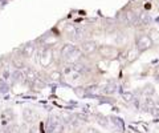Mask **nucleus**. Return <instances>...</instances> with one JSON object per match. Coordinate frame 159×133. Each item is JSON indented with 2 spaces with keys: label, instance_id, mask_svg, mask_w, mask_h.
I'll list each match as a JSON object with an SVG mask.
<instances>
[{
  "label": "nucleus",
  "instance_id": "1",
  "mask_svg": "<svg viewBox=\"0 0 159 133\" xmlns=\"http://www.w3.org/2000/svg\"><path fill=\"white\" fill-rule=\"evenodd\" d=\"M152 47V39L147 35H141L137 39V49L139 52H145Z\"/></svg>",
  "mask_w": 159,
  "mask_h": 133
},
{
  "label": "nucleus",
  "instance_id": "2",
  "mask_svg": "<svg viewBox=\"0 0 159 133\" xmlns=\"http://www.w3.org/2000/svg\"><path fill=\"white\" fill-rule=\"evenodd\" d=\"M39 61L41 64V67L47 68L48 65H51L52 61H53V52L52 49H43L41 52H40V56H39Z\"/></svg>",
  "mask_w": 159,
  "mask_h": 133
},
{
  "label": "nucleus",
  "instance_id": "3",
  "mask_svg": "<svg viewBox=\"0 0 159 133\" xmlns=\"http://www.w3.org/2000/svg\"><path fill=\"white\" fill-rule=\"evenodd\" d=\"M99 55L105 59H114L118 56V49L111 45H101L98 48Z\"/></svg>",
  "mask_w": 159,
  "mask_h": 133
},
{
  "label": "nucleus",
  "instance_id": "4",
  "mask_svg": "<svg viewBox=\"0 0 159 133\" xmlns=\"http://www.w3.org/2000/svg\"><path fill=\"white\" fill-rule=\"evenodd\" d=\"M81 49H82V52H85V53H94L98 49V47H97L96 41L85 40V41L81 43Z\"/></svg>",
  "mask_w": 159,
  "mask_h": 133
},
{
  "label": "nucleus",
  "instance_id": "5",
  "mask_svg": "<svg viewBox=\"0 0 159 133\" xmlns=\"http://www.w3.org/2000/svg\"><path fill=\"white\" fill-rule=\"evenodd\" d=\"M34 52H36V45H33V43H28L21 49V56L24 59H29L34 55Z\"/></svg>",
  "mask_w": 159,
  "mask_h": 133
},
{
  "label": "nucleus",
  "instance_id": "6",
  "mask_svg": "<svg viewBox=\"0 0 159 133\" xmlns=\"http://www.w3.org/2000/svg\"><path fill=\"white\" fill-rule=\"evenodd\" d=\"M81 56H82V52L80 51L78 48L74 47L73 51H72V52L66 56V60H68L69 63H70V64H74V63H77V61L80 60V57H81Z\"/></svg>",
  "mask_w": 159,
  "mask_h": 133
},
{
  "label": "nucleus",
  "instance_id": "7",
  "mask_svg": "<svg viewBox=\"0 0 159 133\" xmlns=\"http://www.w3.org/2000/svg\"><path fill=\"white\" fill-rule=\"evenodd\" d=\"M36 78H37V72L34 71L33 68H27L25 72H24V80L32 84Z\"/></svg>",
  "mask_w": 159,
  "mask_h": 133
},
{
  "label": "nucleus",
  "instance_id": "8",
  "mask_svg": "<svg viewBox=\"0 0 159 133\" xmlns=\"http://www.w3.org/2000/svg\"><path fill=\"white\" fill-rule=\"evenodd\" d=\"M23 116H24V120H25L27 122H33V121H36V119H37L36 113H34L32 109H24L23 111Z\"/></svg>",
  "mask_w": 159,
  "mask_h": 133
},
{
  "label": "nucleus",
  "instance_id": "9",
  "mask_svg": "<svg viewBox=\"0 0 159 133\" xmlns=\"http://www.w3.org/2000/svg\"><path fill=\"white\" fill-rule=\"evenodd\" d=\"M125 19H126V21L129 24H135L138 21V13L135 11H127L126 15H125Z\"/></svg>",
  "mask_w": 159,
  "mask_h": 133
},
{
  "label": "nucleus",
  "instance_id": "10",
  "mask_svg": "<svg viewBox=\"0 0 159 133\" xmlns=\"http://www.w3.org/2000/svg\"><path fill=\"white\" fill-rule=\"evenodd\" d=\"M141 26H148V24L151 23V17L148 16V13H145V12H142L141 15H138V21Z\"/></svg>",
  "mask_w": 159,
  "mask_h": 133
},
{
  "label": "nucleus",
  "instance_id": "11",
  "mask_svg": "<svg viewBox=\"0 0 159 133\" xmlns=\"http://www.w3.org/2000/svg\"><path fill=\"white\" fill-rule=\"evenodd\" d=\"M2 120L4 122H9L13 120V111L12 109H6L2 113Z\"/></svg>",
  "mask_w": 159,
  "mask_h": 133
},
{
  "label": "nucleus",
  "instance_id": "12",
  "mask_svg": "<svg viewBox=\"0 0 159 133\" xmlns=\"http://www.w3.org/2000/svg\"><path fill=\"white\" fill-rule=\"evenodd\" d=\"M73 49H74L73 44H69V43H68V44H64L62 48H61V56H62V57H66L69 53L73 51Z\"/></svg>",
  "mask_w": 159,
  "mask_h": 133
},
{
  "label": "nucleus",
  "instance_id": "13",
  "mask_svg": "<svg viewBox=\"0 0 159 133\" xmlns=\"http://www.w3.org/2000/svg\"><path fill=\"white\" fill-rule=\"evenodd\" d=\"M139 52L138 49H130L129 51V53H127V61L129 63H131V61H134V60H137L138 59V56H139Z\"/></svg>",
  "mask_w": 159,
  "mask_h": 133
},
{
  "label": "nucleus",
  "instance_id": "14",
  "mask_svg": "<svg viewBox=\"0 0 159 133\" xmlns=\"http://www.w3.org/2000/svg\"><path fill=\"white\" fill-rule=\"evenodd\" d=\"M12 78L15 83H20L24 80V72H21L20 69H16L13 73H12Z\"/></svg>",
  "mask_w": 159,
  "mask_h": 133
},
{
  "label": "nucleus",
  "instance_id": "15",
  "mask_svg": "<svg viewBox=\"0 0 159 133\" xmlns=\"http://www.w3.org/2000/svg\"><path fill=\"white\" fill-rule=\"evenodd\" d=\"M110 120H111V122L118 128L119 131H123V121L119 119V117H111Z\"/></svg>",
  "mask_w": 159,
  "mask_h": 133
},
{
  "label": "nucleus",
  "instance_id": "16",
  "mask_svg": "<svg viewBox=\"0 0 159 133\" xmlns=\"http://www.w3.org/2000/svg\"><path fill=\"white\" fill-rule=\"evenodd\" d=\"M49 77H51V80L52 81H60L61 80V72H58V71H53L49 73Z\"/></svg>",
  "mask_w": 159,
  "mask_h": 133
},
{
  "label": "nucleus",
  "instance_id": "17",
  "mask_svg": "<svg viewBox=\"0 0 159 133\" xmlns=\"http://www.w3.org/2000/svg\"><path fill=\"white\" fill-rule=\"evenodd\" d=\"M6 133H19V126L15 125V124L9 125L6 128Z\"/></svg>",
  "mask_w": 159,
  "mask_h": 133
},
{
  "label": "nucleus",
  "instance_id": "18",
  "mask_svg": "<svg viewBox=\"0 0 159 133\" xmlns=\"http://www.w3.org/2000/svg\"><path fill=\"white\" fill-rule=\"evenodd\" d=\"M122 98H123L125 101L129 102V101H131L133 98H134V95H133L131 92H122Z\"/></svg>",
  "mask_w": 159,
  "mask_h": 133
},
{
  "label": "nucleus",
  "instance_id": "19",
  "mask_svg": "<svg viewBox=\"0 0 159 133\" xmlns=\"http://www.w3.org/2000/svg\"><path fill=\"white\" fill-rule=\"evenodd\" d=\"M32 84H33V87H34V88H39V89H43V88L45 87V84H44V83H43L41 80H40V77H37L36 80H34V81L32 83Z\"/></svg>",
  "mask_w": 159,
  "mask_h": 133
},
{
  "label": "nucleus",
  "instance_id": "20",
  "mask_svg": "<svg viewBox=\"0 0 159 133\" xmlns=\"http://www.w3.org/2000/svg\"><path fill=\"white\" fill-rule=\"evenodd\" d=\"M103 92H105V93H109V95H110V93H114V91H116V85H111V84H109L107 87H105V88H103V89H102Z\"/></svg>",
  "mask_w": 159,
  "mask_h": 133
},
{
  "label": "nucleus",
  "instance_id": "21",
  "mask_svg": "<svg viewBox=\"0 0 159 133\" xmlns=\"http://www.w3.org/2000/svg\"><path fill=\"white\" fill-rule=\"evenodd\" d=\"M74 72V67L72 65H66V67H64V73H65V75H70V73H73Z\"/></svg>",
  "mask_w": 159,
  "mask_h": 133
},
{
  "label": "nucleus",
  "instance_id": "22",
  "mask_svg": "<svg viewBox=\"0 0 159 133\" xmlns=\"http://www.w3.org/2000/svg\"><path fill=\"white\" fill-rule=\"evenodd\" d=\"M154 92H155V91H154V88L151 85H146L145 89H143V93H145V95H152Z\"/></svg>",
  "mask_w": 159,
  "mask_h": 133
},
{
  "label": "nucleus",
  "instance_id": "23",
  "mask_svg": "<svg viewBox=\"0 0 159 133\" xmlns=\"http://www.w3.org/2000/svg\"><path fill=\"white\" fill-rule=\"evenodd\" d=\"M150 113L152 116H155V117H158L159 116V108L155 105V107H152V108H150Z\"/></svg>",
  "mask_w": 159,
  "mask_h": 133
},
{
  "label": "nucleus",
  "instance_id": "24",
  "mask_svg": "<svg viewBox=\"0 0 159 133\" xmlns=\"http://www.w3.org/2000/svg\"><path fill=\"white\" fill-rule=\"evenodd\" d=\"M98 124L102 125V126H106L107 125V121H106V119L103 116H98Z\"/></svg>",
  "mask_w": 159,
  "mask_h": 133
},
{
  "label": "nucleus",
  "instance_id": "25",
  "mask_svg": "<svg viewBox=\"0 0 159 133\" xmlns=\"http://www.w3.org/2000/svg\"><path fill=\"white\" fill-rule=\"evenodd\" d=\"M146 107H147V109H150V108H152V107H155V102H154L151 98H146Z\"/></svg>",
  "mask_w": 159,
  "mask_h": 133
},
{
  "label": "nucleus",
  "instance_id": "26",
  "mask_svg": "<svg viewBox=\"0 0 159 133\" xmlns=\"http://www.w3.org/2000/svg\"><path fill=\"white\" fill-rule=\"evenodd\" d=\"M11 76H12V75H11V73H9L8 68H6V69L3 71V78H4V80H8V78L11 77Z\"/></svg>",
  "mask_w": 159,
  "mask_h": 133
},
{
  "label": "nucleus",
  "instance_id": "27",
  "mask_svg": "<svg viewBox=\"0 0 159 133\" xmlns=\"http://www.w3.org/2000/svg\"><path fill=\"white\" fill-rule=\"evenodd\" d=\"M84 133H98V131H96L94 128H88V129L84 132Z\"/></svg>",
  "mask_w": 159,
  "mask_h": 133
},
{
  "label": "nucleus",
  "instance_id": "28",
  "mask_svg": "<svg viewBox=\"0 0 159 133\" xmlns=\"http://www.w3.org/2000/svg\"><path fill=\"white\" fill-rule=\"evenodd\" d=\"M29 133H39L37 126H32V128H31V131H29Z\"/></svg>",
  "mask_w": 159,
  "mask_h": 133
},
{
  "label": "nucleus",
  "instance_id": "29",
  "mask_svg": "<svg viewBox=\"0 0 159 133\" xmlns=\"http://www.w3.org/2000/svg\"><path fill=\"white\" fill-rule=\"evenodd\" d=\"M145 2H146V3H150V2H152V0H145Z\"/></svg>",
  "mask_w": 159,
  "mask_h": 133
},
{
  "label": "nucleus",
  "instance_id": "30",
  "mask_svg": "<svg viewBox=\"0 0 159 133\" xmlns=\"http://www.w3.org/2000/svg\"><path fill=\"white\" fill-rule=\"evenodd\" d=\"M157 80H158V81H159V75H158V76H157Z\"/></svg>",
  "mask_w": 159,
  "mask_h": 133
}]
</instances>
